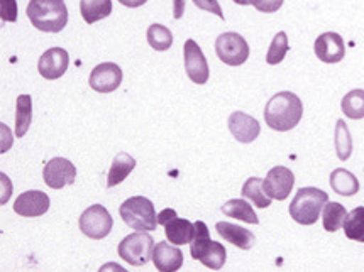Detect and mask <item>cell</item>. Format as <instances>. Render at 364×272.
Masks as SVG:
<instances>
[{
    "instance_id": "obj_1",
    "label": "cell",
    "mask_w": 364,
    "mask_h": 272,
    "mask_svg": "<svg viewBox=\"0 0 364 272\" xmlns=\"http://www.w3.org/2000/svg\"><path fill=\"white\" fill-rule=\"evenodd\" d=\"M304 115L301 100L291 92H279L268 100L264 109V122L277 132L293 131Z\"/></svg>"
},
{
    "instance_id": "obj_2",
    "label": "cell",
    "mask_w": 364,
    "mask_h": 272,
    "mask_svg": "<svg viewBox=\"0 0 364 272\" xmlns=\"http://www.w3.org/2000/svg\"><path fill=\"white\" fill-rule=\"evenodd\" d=\"M26 14L31 24L43 33H61L68 22L65 0H29Z\"/></svg>"
},
{
    "instance_id": "obj_3",
    "label": "cell",
    "mask_w": 364,
    "mask_h": 272,
    "mask_svg": "<svg viewBox=\"0 0 364 272\" xmlns=\"http://www.w3.org/2000/svg\"><path fill=\"white\" fill-rule=\"evenodd\" d=\"M190 254L195 261L202 262L212 271L222 269L225 264V259H228L225 247L210 239V232L203 222H195V235L190 242Z\"/></svg>"
},
{
    "instance_id": "obj_4",
    "label": "cell",
    "mask_w": 364,
    "mask_h": 272,
    "mask_svg": "<svg viewBox=\"0 0 364 272\" xmlns=\"http://www.w3.org/2000/svg\"><path fill=\"white\" fill-rule=\"evenodd\" d=\"M328 202V195L323 190L300 188L290 203V217L300 225H314L321 218L323 205Z\"/></svg>"
},
{
    "instance_id": "obj_5",
    "label": "cell",
    "mask_w": 364,
    "mask_h": 272,
    "mask_svg": "<svg viewBox=\"0 0 364 272\" xmlns=\"http://www.w3.org/2000/svg\"><path fill=\"white\" fill-rule=\"evenodd\" d=\"M124 224L139 232L156 230L158 215L154 205L146 196H132L119 208Z\"/></svg>"
},
{
    "instance_id": "obj_6",
    "label": "cell",
    "mask_w": 364,
    "mask_h": 272,
    "mask_svg": "<svg viewBox=\"0 0 364 272\" xmlns=\"http://www.w3.org/2000/svg\"><path fill=\"white\" fill-rule=\"evenodd\" d=\"M153 251L154 240L148 235V232H136L127 235L117 247L119 257H122L127 264L137 267L153 261Z\"/></svg>"
},
{
    "instance_id": "obj_7",
    "label": "cell",
    "mask_w": 364,
    "mask_h": 272,
    "mask_svg": "<svg viewBox=\"0 0 364 272\" xmlns=\"http://www.w3.org/2000/svg\"><path fill=\"white\" fill-rule=\"evenodd\" d=\"M78 227L82 234L88 239L102 240L110 234L114 227V218L109 210L102 205H92L82 213L78 220Z\"/></svg>"
},
{
    "instance_id": "obj_8",
    "label": "cell",
    "mask_w": 364,
    "mask_h": 272,
    "mask_svg": "<svg viewBox=\"0 0 364 272\" xmlns=\"http://www.w3.org/2000/svg\"><path fill=\"white\" fill-rule=\"evenodd\" d=\"M217 58L228 66H241L250 58V44L241 34L224 33L215 41Z\"/></svg>"
},
{
    "instance_id": "obj_9",
    "label": "cell",
    "mask_w": 364,
    "mask_h": 272,
    "mask_svg": "<svg viewBox=\"0 0 364 272\" xmlns=\"http://www.w3.org/2000/svg\"><path fill=\"white\" fill-rule=\"evenodd\" d=\"M158 224L164 227L168 242L175 245H185L192 242L195 235V224L180 218L178 213L171 208H164L158 213Z\"/></svg>"
},
{
    "instance_id": "obj_10",
    "label": "cell",
    "mask_w": 364,
    "mask_h": 272,
    "mask_svg": "<svg viewBox=\"0 0 364 272\" xmlns=\"http://www.w3.org/2000/svg\"><path fill=\"white\" fill-rule=\"evenodd\" d=\"M43 180L50 188L61 190L77 180V168L66 158H53L43 169Z\"/></svg>"
},
{
    "instance_id": "obj_11",
    "label": "cell",
    "mask_w": 364,
    "mask_h": 272,
    "mask_svg": "<svg viewBox=\"0 0 364 272\" xmlns=\"http://www.w3.org/2000/svg\"><path fill=\"white\" fill-rule=\"evenodd\" d=\"M183 56H185V71L188 75L190 82L197 85H205L210 77V70H208L207 58L203 51L193 39L185 41L183 46Z\"/></svg>"
},
{
    "instance_id": "obj_12",
    "label": "cell",
    "mask_w": 364,
    "mask_h": 272,
    "mask_svg": "<svg viewBox=\"0 0 364 272\" xmlns=\"http://www.w3.org/2000/svg\"><path fill=\"white\" fill-rule=\"evenodd\" d=\"M293 185H295V176H293L291 169L285 166H274L269 169V173L263 180L266 195L272 200H278V202H283L290 196Z\"/></svg>"
},
{
    "instance_id": "obj_13",
    "label": "cell",
    "mask_w": 364,
    "mask_h": 272,
    "mask_svg": "<svg viewBox=\"0 0 364 272\" xmlns=\"http://www.w3.org/2000/svg\"><path fill=\"white\" fill-rule=\"evenodd\" d=\"M70 56L63 48H50L39 58L38 71L44 80H58L66 73Z\"/></svg>"
},
{
    "instance_id": "obj_14",
    "label": "cell",
    "mask_w": 364,
    "mask_h": 272,
    "mask_svg": "<svg viewBox=\"0 0 364 272\" xmlns=\"http://www.w3.org/2000/svg\"><path fill=\"white\" fill-rule=\"evenodd\" d=\"M88 83L95 92L112 93L121 87L122 70L115 63H100L92 70Z\"/></svg>"
},
{
    "instance_id": "obj_15",
    "label": "cell",
    "mask_w": 364,
    "mask_h": 272,
    "mask_svg": "<svg viewBox=\"0 0 364 272\" xmlns=\"http://www.w3.org/2000/svg\"><path fill=\"white\" fill-rule=\"evenodd\" d=\"M315 56L327 65H336L343 61L346 55V46L343 36L337 33H323L314 44Z\"/></svg>"
},
{
    "instance_id": "obj_16",
    "label": "cell",
    "mask_w": 364,
    "mask_h": 272,
    "mask_svg": "<svg viewBox=\"0 0 364 272\" xmlns=\"http://www.w3.org/2000/svg\"><path fill=\"white\" fill-rule=\"evenodd\" d=\"M50 210V196L39 190L26 191L17 196L14 203V212L26 218L43 217Z\"/></svg>"
},
{
    "instance_id": "obj_17",
    "label": "cell",
    "mask_w": 364,
    "mask_h": 272,
    "mask_svg": "<svg viewBox=\"0 0 364 272\" xmlns=\"http://www.w3.org/2000/svg\"><path fill=\"white\" fill-rule=\"evenodd\" d=\"M228 126L234 139L242 142V144H251L252 141L257 139L261 132L259 122L251 115L244 112H232L229 115Z\"/></svg>"
},
{
    "instance_id": "obj_18",
    "label": "cell",
    "mask_w": 364,
    "mask_h": 272,
    "mask_svg": "<svg viewBox=\"0 0 364 272\" xmlns=\"http://www.w3.org/2000/svg\"><path fill=\"white\" fill-rule=\"evenodd\" d=\"M153 262L158 271L175 272L183 266V252L180 251L178 245L171 242H159L154 245Z\"/></svg>"
},
{
    "instance_id": "obj_19",
    "label": "cell",
    "mask_w": 364,
    "mask_h": 272,
    "mask_svg": "<svg viewBox=\"0 0 364 272\" xmlns=\"http://www.w3.org/2000/svg\"><path fill=\"white\" fill-rule=\"evenodd\" d=\"M217 234L222 239L228 240L229 244H232L234 247L241 249V251H250L252 245L256 244V237L251 230L242 229V227L229 224V222H217L215 225Z\"/></svg>"
},
{
    "instance_id": "obj_20",
    "label": "cell",
    "mask_w": 364,
    "mask_h": 272,
    "mask_svg": "<svg viewBox=\"0 0 364 272\" xmlns=\"http://www.w3.org/2000/svg\"><path fill=\"white\" fill-rule=\"evenodd\" d=\"M136 159L127 153L115 154V158L110 164V169L107 173V188H114V186L121 185L126 178L134 171Z\"/></svg>"
},
{
    "instance_id": "obj_21",
    "label": "cell",
    "mask_w": 364,
    "mask_h": 272,
    "mask_svg": "<svg viewBox=\"0 0 364 272\" xmlns=\"http://www.w3.org/2000/svg\"><path fill=\"white\" fill-rule=\"evenodd\" d=\"M331 188L341 196H354L359 191V181L348 169L337 168L331 173Z\"/></svg>"
},
{
    "instance_id": "obj_22",
    "label": "cell",
    "mask_w": 364,
    "mask_h": 272,
    "mask_svg": "<svg viewBox=\"0 0 364 272\" xmlns=\"http://www.w3.org/2000/svg\"><path fill=\"white\" fill-rule=\"evenodd\" d=\"M80 12L87 24H93L112 14V0H80Z\"/></svg>"
},
{
    "instance_id": "obj_23",
    "label": "cell",
    "mask_w": 364,
    "mask_h": 272,
    "mask_svg": "<svg viewBox=\"0 0 364 272\" xmlns=\"http://www.w3.org/2000/svg\"><path fill=\"white\" fill-rule=\"evenodd\" d=\"M220 210L225 217H232V218H236V220H242L250 225L259 224V218H257L256 212L252 210L251 203H247L244 198L229 200L228 203L222 205Z\"/></svg>"
},
{
    "instance_id": "obj_24",
    "label": "cell",
    "mask_w": 364,
    "mask_h": 272,
    "mask_svg": "<svg viewBox=\"0 0 364 272\" xmlns=\"http://www.w3.org/2000/svg\"><path fill=\"white\" fill-rule=\"evenodd\" d=\"M322 225L323 230L328 232V234H334L344 227L346 217H348V210H346L343 205L337 202H327L322 208Z\"/></svg>"
},
{
    "instance_id": "obj_25",
    "label": "cell",
    "mask_w": 364,
    "mask_h": 272,
    "mask_svg": "<svg viewBox=\"0 0 364 272\" xmlns=\"http://www.w3.org/2000/svg\"><path fill=\"white\" fill-rule=\"evenodd\" d=\"M33 122V100L29 95H19L16 100V136L24 137Z\"/></svg>"
},
{
    "instance_id": "obj_26",
    "label": "cell",
    "mask_w": 364,
    "mask_h": 272,
    "mask_svg": "<svg viewBox=\"0 0 364 272\" xmlns=\"http://www.w3.org/2000/svg\"><path fill=\"white\" fill-rule=\"evenodd\" d=\"M242 198L251 200L252 205H256L257 208H268L272 205V198L266 195V191L263 188V180L259 178L252 176L242 185L241 190Z\"/></svg>"
},
{
    "instance_id": "obj_27",
    "label": "cell",
    "mask_w": 364,
    "mask_h": 272,
    "mask_svg": "<svg viewBox=\"0 0 364 272\" xmlns=\"http://www.w3.org/2000/svg\"><path fill=\"white\" fill-rule=\"evenodd\" d=\"M344 234L349 240L364 244V207L350 210L344 222Z\"/></svg>"
},
{
    "instance_id": "obj_28",
    "label": "cell",
    "mask_w": 364,
    "mask_h": 272,
    "mask_svg": "<svg viewBox=\"0 0 364 272\" xmlns=\"http://www.w3.org/2000/svg\"><path fill=\"white\" fill-rule=\"evenodd\" d=\"M341 109H343L346 117L350 120L364 119V90H350L343 98Z\"/></svg>"
},
{
    "instance_id": "obj_29",
    "label": "cell",
    "mask_w": 364,
    "mask_h": 272,
    "mask_svg": "<svg viewBox=\"0 0 364 272\" xmlns=\"http://www.w3.org/2000/svg\"><path fill=\"white\" fill-rule=\"evenodd\" d=\"M149 46L154 51H168L173 44V34L168 28H164L161 24H151L146 33Z\"/></svg>"
},
{
    "instance_id": "obj_30",
    "label": "cell",
    "mask_w": 364,
    "mask_h": 272,
    "mask_svg": "<svg viewBox=\"0 0 364 272\" xmlns=\"http://www.w3.org/2000/svg\"><path fill=\"white\" fill-rule=\"evenodd\" d=\"M336 153L341 161H348L353 154V137L344 120L336 122Z\"/></svg>"
},
{
    "instance_id": "obj_31",
    "label": "cell",
    "mask_w": 364,
    "mask_h": 272,
    "mask_svg": "<svg viewBox=\"0 0 364 272\" xmlns=\"http://www.w3.org/2000/svg\"><path fill=\"white\" fill-rule=\"evenodd\" d=\"M288 49H290V44H288V36L285 31H279V33L274 36L272 44H269L268 55H266V63L268 65H279L283 60H285Z\"/></svg>"
},
{
    "instance_id": "obj_32",
    "label": "cell",
    "mask_w": 364,
    "mask_h": 272,
    "mask_svg": "<svg viewBox=\"0 0 364 272\" xmlns=\"http://www.w3.org/2000/svg\"><path fill=\"white\" fill-rule=\"evenodd\" d=\"M247 2H250V6L255 7L256 11L266 12V14H273V12L282 9L285 0H247Z\"/></svg>"
},
{
    "instance_id": "obj_33",
    "label": "cell",
    "mask_w": 364,
    "mask_h": 272,
    "mask_svg": "<svg viewBox=\"0 0 364 272\" xmlns=\"http://www.w3.org/2000/svg\"><path fill=\"white\" fill-rule=\"evenodd\" d=\"M0 12L4 22L17 21V2L16 0H0Z\"/></svg>"
},
{
    "instance_id": "obj_34",
    "label": "cell",
    "mask_w": 364,
    "mask_h": 272,
    "mask_svg": "<svg viewBox=\"0 0 364 272\" xmlns=\"http://www.w3.org/2000/svg\"><path fill=\"white\" fill-rule=\"evenodd\" d=\"M192 2L197 6L198 9H202V11H207L210 12V14H215L219 19L224 21V12H222V7L220 4L217 2V0H192Z\"/></svg>"
},
{
    "instance_id": "obj_35",
    "label": "cell",
    "mask_w": 364,
    "mask_h": 272,
    "mask_svg": "<svg viewBox=\"0 0 364 272\" xmlns=\"http://www.w3.org/2000/svg\"><path fill=\"white\" fill-rule=\"evenodd\" d=\"M185 0H173V19H181L185 14Z\"/></svg>"
},
{
    "instance_id": "obj_36",
    "label": "cell",
    "mask_w": 364,
    "mask_h": 272,
    "mask_svg": "<svg viewBox=\"0 0 364 272\" xmlns=\"http://www.w3.org/2000/svg\"><path fill=\"white\" fill-rule=\"evenodd\" d=\"M119 2H121L122 6L129 7V9H136V7L144 6V4L148 2V0H119Z\"/></svg>"
}]
</instances>
